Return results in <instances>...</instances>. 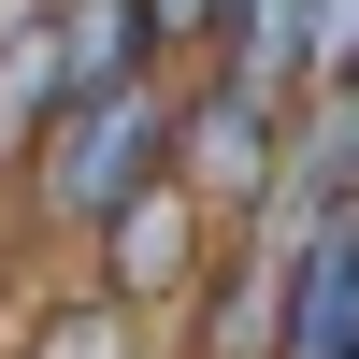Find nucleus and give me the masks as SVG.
Here are the masks:
<instances>
[{
  "mask_svg": "<svg viewBox=\"0 0 359 359\" xmlns=\"http://www.w3.org/2000/svg\"><path fill=\"white\" fill-rule=\"evenodd\" d=\"M43 29H57V72H72V101H86V86L158 72V43H144V0H72V15H43Z\"/></svg>",
  "mask_w": 359,
  "mask_h": 359,
  "instance_id": "nucleus-6",
  "label": "nucleus"
},
{
  "mask_svg": "<svg viewBox=\"0 0 359 359\" xmlns=\"http://www.w3.org/2000/svg\"><path fill=\"white\" fill-rule=\"evenodd\" d=\"M273 316H287V259H245V273L216 287V331H201V359H273Z\"/></svg>",
  "mask_w": 359,
  "mask_h": 359,
  "instance_id": "nucleus-8",
  "label": "nucleus"
},
{
  "mask_svg": "<svg viewBox=\"0 0 359 359\" xmlns=\"http://www.w3.org/2000/svg\"><path fill=\"white\" fill-rule=\"evenodd\" d=\"M273 359H359V201L287 245V316H273Z\"/></svg>",
  "mask_w": 359,
  "mask_h": 359,
  "instance_id": "nucleus-3",
  "label": "nucleus"
},
{
  "mask_svg": "<svg viewBox=\"0 0 359 359\" xmlns=\"http://www.w3.org/2000/svg\"><path fill=\"white\" fill-rule=\"evenodd\" d=\"M158 172H172V86H158V72L57 101V130H43V201H57V216H86V230H101L115 201H130V187H158Z\"/></svg>",
  "mask_w": 359,
  "mask_h": 359,
  "instance_id": "nucleus-1",
  "label": "nucleus"
},
{
  "mask_svg": "<svg viewBox=\"0 0 359 359\" xmlns=\"http://www.w3.org/2000/svg\"><path fill=\"white\" fill-rule=\"evenodd\" d=\"M29 359H144V316L130 302H57L43 331H29Z\"/></svg>",
  "mask_w": 359,
  "mask_h": 359,
  "instance_id": "nucleus-9",
  "label": "nucleus"
},
{
  "mask_svg": "<svg viewBox=\"0 0 359 359\" xmlns=\"http://www.w3.org/2000/svg\"><path fill=\"white\" fill-rule=\"evenodd\" d=\"M287 158V101H259V86H201V101H172V187L187 201H259Z\"/></svg>",
  "mask_w": 359,
  "mask_h": 359,
  "instance_id": "nucleus-2",
  "label": "nucleus"
},
{
  "mask_svg": "<svg viewBox=\"0 0 359 359\" xmlns=\"http://www.w3.org/2000/svg\"><path fill=\"white\" fill-rule=\"evenodd\" d=\"M345 43H359V0H302V86H345Z\"/></svg>",
  "mask_w": 359,
  "mask_h": 359,
  "instance_id": "nucleus-10",
  "label": "nucleus"
},
{
  "mask_svg": "<svg viewBox=\"0 0 359 359\" xmlns=\"http://www.w3.org/2000/svg\"><path fill=\"white\" fill-rule=\"evenodd\" d=\"M230 0H144V43H216Z\"/></svg>",
  "mask_w": 359,
  "mask_h": 359,
  "instance_id": "nucleus-11",
  "label": "nucleus"
},
{
  "mask_svg": "<svg viewBox=\"0 0 359 359\" xmlns=\"http://www.w3.org/2000/svg\"><path fill=\"white\" fill-rule=\"evenodd\" d=\"M57 101H72V72H57V29L29 15H0V158H29V130H57Z\"/></svg>",
  "mask_w": 359,
  "mask_h": 359,
  "instance_id": "nucleus-5",
  "label": "nucleus"
},
{
  "mask_svg": "<svg viewBox=\"0 0 359 359\" xmlns=\"http://www.w3.org/2000/svg\"><path fill=\"white\" fill-rule=\"evenodd\" d=\"M216 43H230V86L302 101V0H230V15H216Z\"/></svg>",
  "mask_w": 359,
  "mask_h": 359,
  "instance_id": "nucleus-7",
  "label": "nucleus"
},
{
  "mask_svg": "<svg viewBox=\"0 0 359 359\" xmlns=\"http://www.w3.org/2000/svg\"><path fill=\"white\" fill-rule=\"evenodd\" d=\"M187 259H201V201L187 187H172V172H158V187H130V201H115V216H101V302H172V287H187Z\"/></svg>",
  "mask_w": 359,
  "mask_h": 359,
  "instance_id": "nucleus-4",
  "label": "nucleus"
}]
</instances>
